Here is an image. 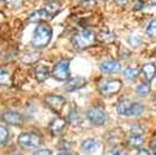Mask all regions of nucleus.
Wrapping results in <instances>:
<instances>
[{"mask_svg": "<svg viewBox=\"0 0 156 155\" xmlns=\"http://www.w3.org/2000/svg\"><path fill=\"white\" fill-rule=\"evenodd\" d=\"M52 37V29L46 23H39L37 28L34 29L33 38H32V45L34 48H45Z\"/></svg>", "mask_w": 156, "mask_h": 155, "instance_id": "obj_1", "label": "nucleus"}, {"mask_svg": "<svg viewBox=\"0 0 156 155\" xmlns=\"http://www.w3.org/2000/svg\"><path fill=\"white\" fill-rule=\"evenodd\" d=\"M95 40V33L91 29H82L72 38V45L76 50H84L89 48Z\"/></svg>", "mask_w": 156, "mask_h": 155, "instance_id": "obj_2", "label": "nucleus"}, {"mask_svg": "<svg viewBox=\"0 0 156 155\" xmlns=\"http://www.w3.org/2000/svg\"><path fill=\"white\" fill-rule=\"evenodd\" d=\"M69 63H71V60H68V59L60 60L54 66L51 76L56 81H67V79H69Z\"/></svg>", "mask_w": 156, "mask_h": 155, "instance_id": "obj_3", "label": "nucleus"}, {"mask_svg": "<svg viewBox=\"0 0 156 155\" xmlns=\"http://www.w3.org/2000/svg\"><path fill=\"white\" fill-rule=\"evenodd\" d=\"M122 88V82L119 79H107L99 84V92L102 96H111L117 94Z\"/></svg>", "mask_w": 156, "mask_h": 155, "instance_id": "obj_4", "label": "nucleus"}, {"mask_svg": "<svg viewBox=\"0 0 156 155\" xmlns=\"http://www.w3.org/2000/svg\"><path fill=\"white\" fill-rule=\"evenodd\" d=\"M18 144L26 149L37 148L41 144V137L35 133H21L18 135Z\"/></svg>", "mask_w": 156, "mask_h": 155, "instance_id": "obj_5", "label": "nucleus"}, {"mask_svg": "<svg viewBox=\"0 0 156 155\" xmlns=\"http://www.w3.org/2000/svg\"><path fill=\"white\" fill-rule=\"evenodd\" d=\"M87 118L94 126H102L106 122V112L102 107L95 106L87 112Z\"/></svg>", "mask_w": 156, "mask_h": 155, "instance_id": "obj_6", "label": "nucleus"}, {"mask_svg": "<svg viewBox=\"0 0 156 155\" xmlns=\"http://www.w3.org/2000/svg\"><path fill=\"white\" fill-rule=\"evenodd\" d=\"M66 100L63 96L61 95H55V94H51V95H46L45 96V104L56 114L61 112L63 105H65Z\"/></svg>", "mask_w": 156, "mask_h": 155, "instance_id": "obj_7", "label": "nucleus"}, {"mask_svg": "<svg viewBox=\"0 0 156 155\" xmlns=\"http://www.w3.org/2000/svg\"><path fill=\"white\" fill-rule=\"evenodd\" d=\"M100 70L104 73H117L121 70V63L117 60H106L100 63Z\"/></svg>", "mask_w": 156, "mask_h": 155, "instance_id": "obj_8", "label": "nucleus"}, {"mask_svg": "<svg viewBox=\"0 0 156 155\" xmlns=\"http://www.w3.org/2000/svg\"><path fill=\"white\" fill-rule=\"evenodd\" d=\"M2 120L9 123V124H12V126H20L23 121L22 116L16 112V111H12V110H7L2 114Z\"/></svg>", "mask_w": 156, "mask_h": 155, "instance_id": "obj_9", "label": "nucleus"}, {"mask_svg": "<svg viewBox=\"0 0 156 155\" xmlns=\"http://www.w3.org/2000/svg\"><path fill=\"white\" fill-rule=\"evenodd\" d=\"M85 84H87V79L84 77H73L68 79V82L65 85V89L67 92H74L83 88Z\"/></svg>", "mask_w": 156, "mask_h": 155, "instance_id": "obj_10", "label": "nucleus"}, {"mask_svg": "<svg viewBox=\"0 0 156 155\" xmlns=\"http://www.w3.org/2000/svg\"><path fill=\"white\" fill-rule=\"evenodd\" d=\"M66 127V121L61 117H57L55 120L51 121L50 126H49V129H50V133L52 135H58Z\"/></svg>", "mask_w": 156, "mask_h": 155, "instance_id": "obj_11", "label": "nucleus"}, {"mask_svg": "<svg viewBox=\"0 0 156 155\" xmlns=\"http://www.w3.org/2000/svg\"><path fill=\"white\" fill-rule=\"evenodd\" d=\"M98 148H99V142L94 138H88L82 143V151L88 155L95 153L98 150Z\"/></svg>", "mask_w": 156, "mask_h": 155, "instance_id": "obj_12", "label": "nucleus"}, {"mask_svg": "<svg viewBox=\"0 0 156 155\" xmlns=\"http://www.w3.org/2000/svg\"><path fill=\"white\" fill-rule=\"evenodd\" d=\"M52 16L45 10V9H40L34 11L32 15H29L28 17V22H39V21H45V20H51Z\"/></svg>", "mask_w": 156, "mask_h": 155, "instance_id": "obj_13", "label": "nucleus"}, {"mask_svg": "<svg viewBox=\"0 0 156 155\" xmlns=\"http://www.w3.org/2000/svg\"><path fill=\"white\" fill-rule=\"evenodd\" d=\"M132 104H133V101H130L128 99H121L117 104V112L121 116H130Z\"/></svg>", "mask_w": 156, "mask_h": 155, "instance_id": "obj_14", "label": "nucleus"}, {"mask_svg": "<svg viewBox=\"0 0 156 155\" xmlns=\"http://www.w3.org/2000/svg\"><path fill=\"white\" fill-rule=\"evenodd\" d=\"M34 73H35V78H37V81H39V82H44V81H46V79L49 78V76H50V71H49V68H48L46 66H44V65H38V66H35V68H34Z\"/></svg>", "mask_w": 156, "mask_h": 155, "instance_id": "obj_15", "label": "nucleus"}, {"mask_svg": "<svg viewBox=\"0 0 156 155\" xmlns=\"http://www.w3.org/2000/svg\"><path fill=\"white\" fill-rule=\"evenodd\" d=\"M141 72L144 73V76H145V78H146L147 82L152 81L154 77L156 76V66H155V63H152V62L145 63L141 67Z\"/></svg>", "mask_w": 156, "mask_h": 155, "instance_id": "obj_16", "label": "nucleus"}, {"mask_svg": "<svg viewBox=\"0 0 156 155\" xmlns=\"http://www.w3.org/2000/svg\"><path fill=\"white\" fill-rule=\"evenodd\" d=\"M127 143L130 148H139L144 143V137L141 134H138V133H132V135L128 137Z\"/></svg>", "mask_w": 156, "mask_h": 155, "instance_id": "obj_17", "label": "nucleus"}, {"mask_svg": "<svg viewBox=\"0 0 156 155\" xmlns=\"http://www.w3.org/2000/svg\"><path fill=\"white\" fill-rule=\"evenodd\" d=\"M115 38H116V35L110 31H101L98 34V40L104 41V43H112L115 40Z\"/></svg>", "mask_w": 156, "mask_h": 155, "instance_id": "obj_18", "label": "nucleus"}, {"mask_svg": "<svg viewBox=\"0 0 156 155\" xmlns=\"http://www.w3.org/2000/svg\"><path fill=\"white\" fill-rule=\"evenodd\" d=\"M11 84V74L9 70L5 67H0V85H10Z\"/></svg>", "mask_w": 156, "mask_h": 155, "instance_id": "obj_19", "label": "nucleus"}, {"mask_svg": "<svg viewBox=\"0 0 156 155\" xmlns=\"http://www.w3.org/2000/svg\"><path fill=\"white\" fill-rule=\"evenodd\" d=\"M139 73H140V70L138 67H127L123 72L126 79H128V81H134L139 76Z\"/></svg>", "mask_w": 156, "mask_h": 155, "instance_id": "obj_20", "label": "nucleus"}, {"mask_svg": "<svg viewBox=\"0 0 156 155\" xmlns=\"http://www.w3.org/2000/svg\"><path fill=\"white\" fill-rule=\"evenodd\" d=\"M150 92H151V87L149 83H141L136 87V93L140 96H146Z\"/></svg>", "mask_w": 156, "mask_h": 155, "instance_id": "obj_21", "label": "nucleus"}, {"mask_svg": "<svg viewBox=\"0 0 156 155\" xmlns=\"http://www.w3.org/2000/svg\"><path fill=\"white\" fill-rule=\"evenodd\" d=\"M144 112V106L139 103H134L132 104V110H130V116H140Z\"/></svg>", "mask_w": 156, "mask_h": 155, "instance_id": "obj_22", "label": "nucleus"}, {"mask_svg": "<svg viewBox=\"0 0 156 155\" xmlns=\"http://www.w3.org/2000/svg\"><path fill=\"white\" fill-rule=\"evenodd\" d=\"M146 34H147L150 38H155V37H156V18L152 20V21L149 23V26H147V28H146Z\"/></svg>", "mask_w": 156, "mask_h": 155, "instance_id": "obj_23", "label": "nucleus"}, {"mask_svg": "<svg viewBox=\"0 0 156 155\" xmlns=\"http://www.w3.org/2000/svg\"><path fill=\"white\" fill-rule=\"evenodd\" d=\"M128 43L133 48H135V46H138V45L141 44V38L139 35H130V37H128Z\"/></svg>", "mask_w": 156, "mask_h": 155, "instance_id": "obj_24", "label": "nucleus"}, {"mask_svg": "<svg viewBox=\"0 0 156 155\" xmlns=\"http://www.w3.org/2000/svg\"><path fill=\"white\" fill-rule=\"evenodd\" d=\"M9 138V131L6 127L0 126V144H4Z\"/></svg>", "mask_w": 156, "mask_h": 155, "instance_id": "obj_25", "label": "nucleus"}, {"mask_svg": "<svg viewBox=\"0 0 156 155\" xmlns=\"http://www.w3.org/2000/svg\"><path fill=\"white\" fill-rule=\"evenodd\" d=\"M78 121H79V116H78V112H77L76 107H73V109L69 111V122H71L72 124H76Z\"/></svg>", "mask_w": 156, "mask_h": 155, "instance_id": "obj_26", "label": "nucleus"}, {"mask_svg": "<svg viewBox=\"0 0 156 155\" xmlns=\"http://www.w3.org/2000/svg\"><path fill=\"white\" fill-rule=\"evenodd\" d=\"M33 155H51V150H49V149H39Z\"/></svg>", "mask_w": 156, "mask_h": 155, "instance_id": "obj_27", "label": "nucleus"}, {"mask_svg": "<svg viewBox=\"0 0 156 155\" xmlns=\"http://www.w3.org/2000/svg\"><path fill=\"white\" fill-rule=\"evenodd\" d=\"M150 148H151V150L154 151V154L156 155V134H154V137H152L151 140H150Z\"/></svg>", "mask_w": 156, "mask_h": 155, "instance_id": "obj_28", "label": "nucleus"}, {"mask_svg": "<svg viewBox=\"0 0 156 155\" xmlns=\"http://www.w3.org/2000/svg\"><path fill=\"white\" fill-rule=\"evenodd\" d=\"M110 155H126V151L122 149H115L110 153Z\"/></svg>", "mask_w": 156, "mask_h": 155, "instance_id": "obj_29", "label": "nucleus"}, {"mask_svg": "<svg viewBox=\"0 0 156 155\" xmlns=\"http://www.w3.org/2000/svg\"><path fill=\"white\" fill-rule=\"evenodd\" d=\"M136 155H150V153L146 149H140V150H138V154Z\"/></svg>", "mask_w": 156, "mask_h": 155, "instance_id": "obj_30", "label": "nucleus"}, {"mask_svg": "<svg viewBox=\"0 0 156 155\" xmlns=\"http://www.w3.org/2000/svg\"><path fill=\"white\" fill-rule=\"evenodd\" d=\"M143 5H144V4H143V1L135 2V5H134V7H133V9H134V10H140V9L143 7Z\"/></svg>", "mask_w": 156, "mask_h": 155, "instance_id": "obj_31", "label": "nucleus"}, {"mask_svg": "<svg viewBox=\"0 0 156 155\" xmlns=\"http://www.w3.org/2000/svg\"><path fill=\"white\" fill-rule=\"evenodd\" d=\"M115 2H116L117 5H121V6H123V5H126V4L128 2V0H115Z\"/></svg>", "mask_w": 156, "mask_h": 155, "instance_id": "obj_32", "label": "nucleus"}, {"mask_svg": "<svg viewBox=\"0 0 156 155\" xmlns=\"http://www.w3.org/2000/svg\"><path fill=\"white\" fill-rule=\"evenodd\" d=\"M57 155H72L69 151H67V150H62V151H60Z\"/></svg>", "mask_w": 156, "mask_h": 155, "instance_id": "obj_33", "label": "nucleus"}, {"mask_svg": "<svg viewBox=\"0 0 156 155\" xmlns=\"http://www.w3.org/2000/svg\"><path fill=\"white\" fill-rule=\"evenodd\" d=\"M5 4H6V0H0V9H2L5 6Z\"/></svg>", "mask_w": 156, "mask_h": 155, "instance_id": "obj_34", "label": "nucleus"}, {"mask_svg": "<svg viewBox=\"0 0 156 155\" xmlns=\"http://www.w3.org/2000/svg\"><path fill=\"white\" fill-rule=\"evenodd\" d=\"M152 105H154V107L156 109V96L154 98V100H152Z\"/></svg>", "mask_w": 156, "mask_h": 155, "instance_id": "obj_35", "label": "nucleus"}, {"mask_svg": "<svg viewBox=\"0 0 156 155\" xmlns=\"http://www.w3.org/2000/svg\"><path fill=\"white\" fill-rule=\"evenodd\" d=\"M49 1H50V2H52V1H56V0H49Z\"/></svg>", "mask_w": 156, "mask_h": 155, "instance_id": "obj_36", "label": "nucleus"}, {"mask_svg": "<svg viewBox=\"0 0 156 155\" xmlns=\"http://www.w3.org/2000/svg\"><path fill=\"white\" fill-rule=\"evenodd\" d=\"M10 155H17V154H10Z\"/></svg>", "mask_w": 156, "mask_h": 155, "instance_id": "obj_37", "label": "nucleus"}, {"mask_svg": "<svg viewBox=\"0 0 156 155\" xmlns=\"http://www.w3.org/2000/svg\"><path fill=\"white\" fill-rule=\"evenodd\" d=\"M102 1H105V0H102Z\"/></svg>", "mask_w": 156, "mask_h": 155, "instance_id": "obj_38", "label": "nucleus"}]
</instances>
